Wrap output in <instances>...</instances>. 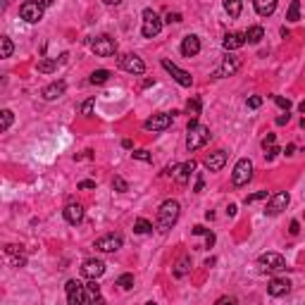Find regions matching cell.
Returning <instances> with one entry per match:
<instances>
[{
    "label": "cell",
    "instance_id": "44",
    "mask_svg": "<svg viewBox=\"0 0 305 305\" xmlns=\"http://www.w3.org/2000/svg\"><path fill=\"white\" fill-rule=\"evenodd\" d=\"M79 188H81V191H91V188H96V182L84 179V182H79Z\"/></svg>",
    "mask_w": 305,
    "mask_h": 305
},
{
    "label": "cell",
    "instance_id": "13",
    "mask_svg": "<svg viewBox=\"0 0 305 305\" xmlns=\"http://www.w3.org/2000/svg\"><path fill=\"white\" fill-rule=\"evenodd\" d=\"M124 244V239L120 234H105V236H100L96 239V248L100 253H115V250H120Z\"/></svg>",
    "mask_w": 305,
    "mask_h": 305
},
{
    "label": "cell",
    "instance_id": "21",
    "mask_svg": "<svg viewBox=\"0 0 305 305\" xmlns=\"http://www.w3.org/2000/svg\"><path fill=\"white\" fill-rule=\"evenodd\" d=\"M222 46H224V50H239L241 46H245V34L232 31V34H227V36H224Z\"/></svg>",
    "mask_w": 305,
    "mask_h": 305
},
{
    "label": "cell",
    "instance_id": "10",
    "mask_svg": "<svg viewBox=\"0 0 305 305\" xmlns=\"http://www.w3.org/2000/svg\"><path fill=\"white\" fill-rule=\"evenodd\" d=\"M120 67H122L124 72H129V74H134V76H141V74H146V62L141 60L138 55H120Z\"/></svg>",
    "mask_w": 305,
    "mask_h": 305
},
{
    "label": "cell",
    "instance_id": "50",
    "mask_svg": "<svg viewBox=\"0 0 305 305\" xmlns=\"http://www.w3.org/2000/svg\"><path fill=\"white\" fill-rule=\"evenodd\" d=\"M224 303H236V298L234 296H222L220 301H217V305H224Z\"/></svg>",
    "mask_w": 305,
    "mask_h": 305
},
{
    "label": "cell",
    "instance_id": "4",
    "mask_svg": "<svg viewBox=\"0 0 305 305\" xmlns=\"http://www.w3.org/2000/svg\"><path fill=\"white\" fill-rule=\"evenodd\" d=\"M289 203H291V195H289V191H277V193H272L267 198L265 215H267V217H277V215H281L284 210L289 208Z\"/></svg>",
    "mask_w": 305,
    "mask_h": 305
},
{
    "label": "cell",
    "instance_id": "25",
    "mask_svg": "<svg viewBox=\"0 0 305 305\" xmlns=\"http://www.w3.org/2000/svg\"><path fill=\"white\" fill-rule=\"evenodd\" d=\"M262 38H265V29L262 26H250L245 31V43H250V46H257Z\"/></svg>",
    "mask_w": 305,
    "mask_h": 305
},
{
    "label": "cell",
    "instance_id": "23",
    "mask_svg": "<svg viewBox=\"0 0 305 305\" xmlns=\"http://www.w3.org/2000/svg\"><path fill=\"white\" fill-rule=\"evenodd\" d=\"M188 272H191V257L183 255L182 260H179V262L174 265V272H172V274H174V279H183V277H186Z\"/></svg>",
    "mask_w": 305,
    "mask_h": 305
},
{
    "label": "cell",
    "instance_id": "54",
    "mask_svg": "<svg viewBox=\"0 0 305 305\" xmlns=\"http://www.w3.org/2000/svg\"><path fill=\"white\" fill-rule=\"evenodd\" d=\"M38 2H41V5H43V7H50V5H53V2H55V0H38Z\"/></svg>",
    "mask_w": 305,
    "mask_h": 305
},
{
    "label": "cell",
    "instance_id": "41",
    "mask_svg": "<svg viewBox=\"0 0 305 305\" xmlns=\"http://www.w3.org/2000/svg\"><path fill=\"white\" fill-rule=\"evenodd\" d=\"M279 153H281V150H279V148H277V143H274V146H272V148H267V150H265V160H267V162H269V160H274V158H277Z\"/></svg>",
    "mask_w": 305,
    "mask_h": 305
},
{
    "label": "cell",
    "instance_id": "6",
    "mask_svg": "<svg viewBox=\"0 0 305 305\" xmlns=\"http://www.w3.org/2000/svg\"><path fill=\"white\" fill-rule=\"evenodd\" d=\"M250 179H253V162H250V158H241L234 165L232 183L234 186H245Z\"/></svg>",
    "mask_w": 305,
    "mask_h": 305
},
{
    "label": "cell",
    "instance_id": "49",
    "mask_svg": "<svg viewBox=\"0 0 305 305\" xmlns=\"http://www.w3.org/2000/svg\"><path fill=\"white\" fill-rule=\"evenodd\" d=\"M193 191H195V193H200V191H203V174H198V179H195Z\"/></svg>",
    "mask_w": 305,
    "mask_h": 305
},
{
    "label": "cell",
    "instance_id": "36",
    "mask_svg": "<svg viewBox=\"0 0 305 305\" xmlns=\"http://www.w3.org/2000/svg\"><path fill=\"white\" fill-rule=\"evenodd\" d=\"M262 198H269L267 191H257V193H250V195H245V205H250V203H255V200H262Z\"/></svg>",
    "mask_w": 305,
    "mask_h": 305
},
{
    "label": "cell",
    "instance_id": "27",
    "mask_svg": "<svg viewBox=\"0 0 305 305\" xmlns=\"http://www.w3.org/2000/svg\"><path fill=\"white\" fill-rule=\"evenodd\" d=\"M108 79H110V72H108V69H96V72L91 74V79H88V81H91L93 86L96 84L100 86V84H105Z\"/></svg>",
    "mask_w": 305,
    "mask_h": 305
},
{
    "label": "cell",
    "instance_id": "35",
    "mask_svg": "<svg viewBox=\"0 0 305 305\" xmlns=\"http://www.w3.org/2000/svg\"><path fill=\"white\" fill-rule=\"evenodd\" d=\"M131 158L141 160V162H153V155H150L148 150H134V153H131Z\"/></svg>",
    "mask_w": 305,
    "mask_h": 305
},
{
    "label": "cell",
    "instance_id": "39",
    "mask_svg": "<svg viewBox=\"0 0 305 305\" xmlns=\"http://www.w3.org/2000/svg\"><path fill=\"white\" fill-rule=\"evenodd\" d=\"M245 105H248L250 110H257V108L262 105V96H250L248 100H245Z\"/></svg>",
    "mask_w": 305,
    "mask_h": 305
},
{
    "label": "cell",
    "instance_id": "30",
    "mask_svg": "<svg viewBox=\"0 0 305 305\" xmlns=\"http://www.w3.org/2000/svg\"><path fill=\"white\" fill-rule=\"evenodd\" d=\"M134 232L136 234H150L153 232V224L148 220H143V217H138V220L134 222Z\"/></svg>",
    "mask_w": 305,
    "mask_h": 305
},
{
    "label": "cell",
    "instance_id": "17",
    "mask_svg": "<svg viewBox=\"0 0 305 305\" xmlns=\"http://www.w3.org/2000/svg\"><path fill=\"white\" fill-rule=\"evenodd\" d=\"M62 215H64V220L69 222V224H79V222L84 220V205L81 203H69L67 208L62 210Z\"/></svg>",
    "mask_w": 305,
    "mask_h": 305
},
{
    "label": "cell",
    "instance_id": "38",
    "mask_svg": "<svg viewBox=\"0 0 305 305\" xmlns=\"http://www.w3.org/2000/svg\"><path fill=\"white\" fill-rule=\"evenodd\" d=\"M274 103H277V105H279L281 110L286 112V110H291V100H289V98H284V96H274Z\"/></svg>",
    "mask_w": 305,
    "mask_h": 305
},
{
    "label": "cell",
    "instance_id": "5",
    "mask_svg": "<svg viewBox=\"0 0 305 305\" xmlns=\"http://www.w3.org/2000/svg\"><path fill=\"white\" fill-rule=\"evenodd\" d=\"M162 31V19H160V14L155 10H150L146 7L143 10V24H141V34L146 38H155Z\"/></svg>",
    "mask_w": 305,
    "mask_h": 305
},
{
    "label": "cell",
    "instance_id": "56",
    "mask_svg": "<svg viewBox=\"0 0 305 305\" xmlns=\"http://www.w3.org/2000/svg\"><path fill=\"white\" fill-rule=\"evenodd\" d=\"M155 84V79H146V81H143V88H148V86H153Z\"/></svg>",
    "mask_w": 305,
    "mask_h": 305
},
{
    "label": "cell",
    "instance_id": "22",
    "mask_svg": "<svg viewBox=\"0 0 305 305\" xmlns=\"http://www.w3.org/2000/svg\"><path fill=\"white\" fill-rule=\"evenodd\" d=\"M277 2L279 0H253V7L260 17H272L274 10H277Z\"/></svg>",
    "mask_w": 305,
    "mask_h": 305
},
{
    "label": "cell",
    "instance_id": "33",
    "mask_svg": "<svg viewBox=\"0 0 305 305\" xmlns=\"http://www.w3.org/2000/svg\"><path fill=\"white\" fill-rule=\"evenodd\" d=\"M0 48H2V53H0L2 58H12L14 46H12V41H10L7 36H2V38H0Z\"/></svg>",
    "mask_w": 305,
    "mask_h": 305
},
{
    "label": "cell",
    "instance_id": "40",
    "mask_svg": "<svg viewBox=\"0 0 305 305\" xmlns=\"http://www.w3.org/2000/svg\"><path fill=\"white\" fill-rule=\"evenodd\" d=\"M81 286H84V284H81L79 279H69L67 284H64V291L72 293V291H76V289H81Z\"/></svg>",
    "mask_w": 305,
    "mask_h": 305
},
{
    "label": "cell",
    "instance_id": "3",
    "mask_svg": "<svg viewBox=\"0 0 305 305\" xmlns=\"http://www.w3.org/2000/svg\"><path fill=\"white\" fill-rule=\"evenodd\" d=\"M241 64L244 60L239 58V55H234L232 50H227V55L222 58V64L212 72V79H224V76H234V74L241 69Z\"/></svg>",
    "mask_w": 305,
    "mask_h": 305
},
{
    "label": "cell",
    "instance_id": "55",
    "mask_svg": "<svg viewBox=\"0 0 305 305\" xmlns=\"http://www.w3.org/2000/svg\"><path fill=\"white\" fill-rule=\"evenodd\" d=\"M103 2H105V5H120L122 0H103Z\"/></svg>",
    "mask_w": 305,
    "mask_h": 305
},
{
    "label": "cell",
    "instance_id": "45",
    "mask_svg": "<svg viewBox=\"0 0 305 305\" xmlns=\"http://www.w3.org/2000/svg\"><path fill=\"white\" fill-rule=\"evenodd\" d=\"M289 122H291V115H289V110L277 117V124H279V126H284V124H289Z\"/></svg>",
    "mask_w": 305,
    "mask_h": 305
},
{
    "label": "cell",
    "instance_id": "57",
    "mask_svg": "<svg viewBox=\"0 0 305 305\" xmlns=\"http://www.w3.org/2000/svg\"><path fill=\"white\" fill-rule=\"evenodd\" d=\"M298 110H301V112H303V115H305V100H303V103H301V105H298Z\"/></svg>",
    "mask_w": 305,
    "mask_h": 305
},
{
    "label": "cell",
    "instance_id": "51",
    "mask_svg": "<svg viewBox=\"0 0 305 305\" xmlns=\"http://www.w3.org/2000/svg\"><path fill=\"white\" fill-rule=\"evenodd\" d=\"M122 148H126V150H131V148H134V143H131L129 138H124V141H122Z\"/></svg>",
    "mask_w": 305,
    "mask_h": 305
},
{
    "label": "cell",
    "instance_id": "48",
    "mask_svg": "<svg viewBox=\"0 0 305 305\" xmlns=\"http://www.w3.org/2000/svg\"><path fill=\"white\" fill-rule=\"evenodd\" d=\"M289 232H291V234H293V236H296V234L301 232V224H298V220H293V222H291V224H289Z\"/></svg>",
    "mask_w": 305,
    "mask_h": 305
},
{
    "label": "cell",
    "instance_id": "31",
    "mask_svg": "<svg viewBox=\"0 0 305 305\" xmlns=\"http://www.w3.org/2000/svg\"><path fill=\"white\" fill-rule=\"evenodd\" d=\"M58 69V60H41L38 62V72L41 74H53Z\"/></svg>",
    "mask_w": 305,
    "mask_h": 305
},
{
    "label": "cell",
    "instance_id": "34",
    "mask_svg": "<svg viewBox=\"0 0 305 305\" xmlns=\"http://www.w3.org/2000/svg\"><path fill=\"white\" fill-rule=\"evenodd\" d=\"M112 188H115L117 193H126V191H129V183L124 182L122 177H115V179H112Z\"/></svg>",
    "mask_w": 305,
    "mask_h": 305
},
{
    "label": "cell",
    "instance_id": "29",
    "mask_svg": "<svg viewBox=\"0 0 305 305\" xmlns=\"http://www.w3.org/2000/svg\"><path fill=\"white\" fill-rule=\"evenodd\" d=\"M186 115H191V117L198 120V115H200V98H191L186 103Z\"/></svg>",
    "mask_w": 305,
    "mask_h": 305
},
{
    "label": "cell",
    "instance_id": "53",
    "mask_svg": "<svg viewBox=\"0 0 305 305\" xmlns=\"http://www.w3.org/2000/svg\"><path fill=\"white\" fill-rule=\"evenodd\" d=\"M227 215H229V217H234V215H236V205H229V208H227Z\"/></svg>",
    "mask_w": 305,
    "mask_h": 305
},
{
    "label": "cell",
    "instance_id": "15",
    "mask_svg": "<svg viewBox=\"0 0 305 305\" xmlns=\"http://www.w3.org/2000/svg\"><path fill=\"white\" fill-rule=\"evenodd\" d=\"M291 291V281L284 279V277H274V279H269L267 284V293L269 296H286V293Z\"/></svg>",
    "mask_w": 305,
    "mask_h": 305
},
{
    "label": "cell",
    "instance_id": "32",
    "mask_svg": "<svg viewBox=\"0 0 305 305\" xmlns=\"http://www.w3.org/2000/svg\"><path fill=\"white\" fill-rule=\"evenodd\" d=\"M117 286L124 289V291H131V289H134V274H122V277L117 279Z\"/></svg>",
    "mask_w": 305,
    "mask_h": 305
},
{
    "label": "cell",
    "instance_id": "26",
    "mask_svg": "<svg viewBox=\"0 0 305 305\" xmlns=\"http://www.w3.org/2000/svg\"><path fill=\"white\" fill-rule=\"evenodd\" d=\"M286 19H289V22H298V19H301V0H291L289 12H286Z\"/></svg>",
    "mask_w": 305,
    "mask_h": 305
},
{
    "label": "cell",
    "instance_id": "42",
    "mask_svg": "<svg viewBox=\"0 0 305 305\" xmlns=\"http://www.w3.org/2000/svg\"><path fill=\"white\" fill-rule=\"evenodd\" d=\"M274 143H277V134H267L265 138H262V148H265V150H267V148H272Z\"/></svg>",
    "mask_w": 305,
    "mask_h": 305
},
{
    "label": "cell",
    "instance_id": "46",
    "mask_svg": "<svg viewBox=\"0 0 305 305\" xmlns=\"http://www.w3.org/2000/svg\"><path fill=\"white\" fill-rule=\"evenodd\" d=\"M208 232H210V229H205L203 224H195V227H193V234H195V236H205Z\"/></svg>",
    "mask_w": 305,
    "mask_h": 305
},
{
    "label": "cell",
    "instance_id": "37",
    "mask_svg": "<svg viewBox=\"0 0 305 305\" xmlns=\"http://www.w3.org/2000/svg\"><path fill=\"white\" fill-rule=\"evenodd\" d=\"M93 105H96V100L88 98L84 105H81V115H84V117H91V115H93Z\"/></svg>",
    "mask_w": 305,
    "mask_h": 305
},
{
    "label": "cell",
    "instance_id": "18",
    "mask_svg": "<svg viewBox=\"0 0 305 305\" xmlns=\"http://www.w3.org/2000/svg\"><path fill=\"white\" fill-rule=\"evenodd\" d=\"M195 172V162L191 160V162H183V165H177V172H174V179H177V183H188L191 182V174Z\"/></svg>",
    "mask_w": 305,
    "mask_h": 305
},
{
    "label": "cell",
    "instance_id": "52",
    "mask_svg": "<svg viewBox=\"0 0 305 305\" xmlns=\"http://www.w3.org/2000/svg\"><path fill=\"white\" fill-rule=\"evenodd\" d=\"M284 153H286V155H293V153H296V146H293V143H289V146H286V150H284Z\"/></svg>",
    "mask_w": 305,
    "mask_h": 305
},
{
    "label": "cell",
    "instance_id": "11",
    "mask_svg": "<svg viewBox=\"0 0 305 305\" xmlns=\"http://www.w3.org/2000/svg\"><path fill=\"white\" fill-rule=\"evenodd\" d=\"M174 115L177 112H158V115H153L150 120H146V126L148 131H165V129H170L172 122H174Z\"/></svg>",
    "mask_w": 305,
    "mask_h": 305
},
{
    "label": "cell",
    "instance_id": "19",
    "mask_svg": "<svg viewBox=\"0 0 305 305\" xmlns=\"http://www.w3.org/2000/svg\"><path fill=\"white\" fill-rule=\"evenodd\" d=\"M64 91H67V84H64V81H53L50 86H46V88L41 91V96H43V100H58L60 96H64Z\"/></svg>",
    "mask_w": 305,
    "mask_h": 305
},
{
    "label": "cell",
    "instance_id": "14",
    "mask_svg": "<svg viewBox=\"0 0 305 305\" xmlns=\"http://www.w3.org/2000/svg\"><path fill=\"white\" fill-rule=\"evenodd\" d=\"M81 274L88 277V279H98V277H103L105 274V262L103 260H84V265H81Z\"/></svg>",
    "mask_w": 305,
    "mask_h": 305
},
{
    "label": "cell",
    "instance_id": "8",
    "mask_svg": "<svg viewBox=\"0 0 305 305\" xmlns=\"http://www.w3.org/2000/svg\"><path fill=\"white\" fill-rule=\"evenodd\" d=\"M88 46H91V50L96 53L98 58H110V55H115L117 53V41L110 36H98V38H91L88 41Z\"/></svg>",
    "mask_w": 305,
    "mask_h": 305
},
{
    "label": "cell",
    "instance_id": "43",
    "mask_svg": "<svg viewBox=\"0 0 305 305\" xmlns=\"http://www.w3.org/2000/svg\"><path fill=\"white\" fill-rule=\"evenodd\" d=\"M165 22H167V24H179V22H182V14L179 12H167Z\"/></svg>",
    "mask_w": 305,
    "mask_h": 305
},
{
    "label": "cell",
    "instance_id": "2",
    "mask_svg": "<svg viewBox=\"0 0 305 305\" xmlns=\"http://www.w3.org/2000/svg\"><path fill=\"white\" fill-rule=\"evenodd\" d=\"M212 134H210L208 126H203V124H198L195 117H191V122L186 126V148H188V153H193V150H200V148L208 143Z\"/></svg>",
    "mask_w": 305,
    "mask_h": 305
},
{
    "label": "cell",
    "instance_id": "24",
    "mask_svg": "<svg viewBox=\"0 0 305 305\" xmlns=\"http://www.w3.org/2000/svg\"><path fill=\"white\" fill-rule=\"evenodd\" d=\"M244 10V2L241 0H224V12L229 14V19H239Z\"/></svg>",
    "mask_w": 305,
    "mask_h": 305
},
{
    "label": "cell",
    "instance_id": "7",
    "mask_svg": "<svg viewBox=\"0 0 305 305\" xmlns=\"http://www.w3.org/2000/svg\"><path fill=\"white\" fill-rule=\"evenodd\" d=\"M19 17L24 22H29V24H38L43 19V5L38 0H24L19 5Z\"/></svg>",
    "mask_w": 305,
    "mask_h": 305
},
{
    "label": "cell",
    "instance_id": "12",
    "mask_svg": "<svg viewBox=\"0 0 305 305\" xmlns=\"http://www.w3.org/2000/svg\"><path fill=\"white\" fill-rule=\"evenodd\" d=\"M162 67H165V69L172 74V79H174V81H177L179 86H183V88H191V84H193V76L186 72V69L177 67V64H174L172 60H167V58L162 60Z\"/></svg>",
    "mask_w": 305,
    "mask_h": 305
},
{
    "label": "cell",
    "instance_id": "16",
    "mask_svg": "<svg viewBox=\"0 0 305 305\" xmlns=\"http://www.w3.org/2000/svg\"><path fill=\"white\" fill-rule=\"evenodd\" d=\"M198 53H200V38L193 36V34L183 36V41H182V55L183 58H195Z\"/></svg>",
    "mask_w": 305,
    "mask_h": 305
},
{
    "label": "cell",
    "instance_id": "58",
    "mask_svg": "<svg viewBox=\"0 0 305 305\" xmlns=\"http://www.w3.org/2000/svg\"><path fill=\"white\" fill-rule=\"evenodd\" d=\"M301 126H303V129H305V117H303V120H301Z\"/></svg>",
    "mask_w": 305,
    "mask_h": 305
},
{
    "label": "cell",
    "instance_id": "47",
    "mask_svg": "<svg viewBox=\"0 0 305 305\" xmlns=\"http://www.w3.org/2000/svg\"><path fill=\"white\" fill-rule=\"evenodd\" d=\"M212 245H215V234L208 232L205 234V248H212Z\"/></svg>",
    "mask_w": 305,
    "mask_h": 305
},
{
    "label": "cell",
    "instance_id": "20",
    "mask_svg": "<svg viewBox=\"0 0 305 305\" xmlns=\"http://www.w3.org/2000/svg\"><path fill=\"white\" fill-rule=\"evenodd\" d=\"M224 165H227V153L224 150H215V153H210L205 158V167L210 172H220Z\"/></svg>",
    "mask_w": 305,
    "mask_h": 305
},
{
    "label": "cell",
    "instance_id": "9",
    "mask_svg": "<svg viewBox=\"0 0 305 305\" xmlns=\"http://www.w3.org/2000/svg\"><path fill=\"white\" fill-rule=\"evenodd\" d=\"M257 265H260L262 272H272L274 274V272H284L286 269V260L279 253H262L257 257Z\"/></svg>",
    "mask_w": 305,
    "mask_h": 305
},
{
    "label": "cell",
    "instance_id": "1",
    "mask_svg": "<svg viewBox=\"0 0 305 305\" xmlns=\"http://www.w3.org/2000/svg\"><path fill=\"white\" fill-rule=\"evenodd\" d=\"M179 212H182V205H179V200H174V198H170V200H165L162 205H160L158 210V222H155V227H158V232L167 234L177 224V220H179Z\"/></svg>",
    "mask_w": 305,
    "mask_h": 305
},
{
    "label": "cell",
    "instance_id": "28",
    "mask_svg": "<svg viewBox=\"0 0 305 305\" xmlns=\"http://www.w3.org/2000/svg\"><path fill=\"white\" fill-rule=\"evenodd\" d=\"M12 120H14L12 110H2L0 112V131H7V129L12 126Z\"/></svg>",
    "mask_w": 305,
    "mask_h": 305
}]
</instances>
